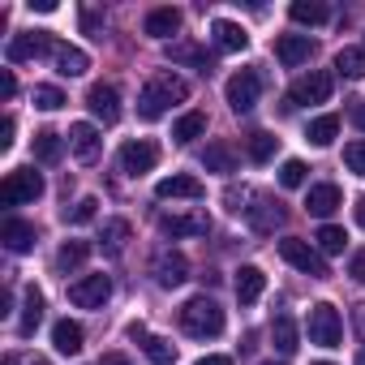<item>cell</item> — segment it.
<instances>
[{"instance_id":"cell-1","label":"cell","mask_w":365,"mask_h":365,"mask_svg":"<svg viewBox=\"0 0 365 365\" xmlns=\"http://www.w3.org/2000/svg\"><path fill=\"white\" fill-rule=\"evenodd\" d=\"M180 99H190V82L185 78H176V73H155L146 86H142V95H138V116L142 120H159L172 103H180Z\"/></svg>"},{"instance_id":"cell-2","label":"cell","mask_w":365,"mask_h":365,"mask_svg":"<svg viewBox=\"0 0 365 365\" xmlns=\"http://www.w3.org/2000/svg\"><path fill=\"white\" fill-rule=\"evenodd\" d=\"M180 327H185V335H194V339H215L224 331V309L211 297H190L180 305Z\"/></svg>"},{"instance_id":"cell-3","label":"cell","mask_w":365,"mask_h":365,"mask_svg":"<svg viewBox=\"0 0 365 365\" xmlns=\"http://www.w3.org/2000/svg\"><path fill=\"white\" fill-rule=\"evenodd\" d=\"M331 91H335V78H331L327 69H309L305 78H297V82L288 86V103H284V108H305V103H327V99H331Z\"/></svg>"},{"instance_id":"cell-4","label":"cell","mask_w":365,"mask_h":365,"mask_svg":"<svg viewBox=\"0 0 365 365\" xmlns=\"http://www.w3.org/2000/svg\"><path fill=\"white\" fill-rule=\"evenodd\" d=\"M279 258L288 262V267H297L301 275H314V279H327L331 271H327V258L309 245V241H301V237H284L279 241Z\"/></svg>"},{"instance_id":"cell-5","label":"cell","mask_w":365,"mask_h":365,"mask_svg":"<svg viewBox=\"0 0 365 365\" xmlns=\"http://www.w3.org/2000/svg\"><path fill=\"white\" fill-rule=\"evenodd\" d=\"M43 194V176L35 168H14L5 176V185H0V202L5 207H22V202H35Z\"/></svg>"},{"instance_id":"cell-6","label":"cell","mask_w":365,"mask_h":365,"mask_svg":"<svg viewBox=\"0 0 365 365\" xmlns=\"http://www.w3.org/2000/svg\"><path fill=\"white\" fill-rule=\"evenodd\" d=\"M339 335H344V322H339V309L318 301L309 309V344L318 348H339Z\"/></svg>"},{"instance_id":"cell-7","label":"cell","mask_w":365,"mask_h":365,"mask_svg":"<svg viewBox=\"0 0 365 365\" xmlns=\"http://www.w3.org/2000/svg\"><path fill=\"white\" fill-rule=\"evenodd\" d=\"M52 48H56V39H52L48 31H22V35H14V39H9L5 56H9V65H26V61L52 56Z\"/></svg>"},{"instance_id":"cell-8","label":"cell","mask_w":365,"mask_h":365,"mask_svg":"<svg viewBox=\"0 0 365 365\" xmlns=\"http://www.w3.org/2000/svg\"><path fill=\"white\" fill-rule=\"evenodd\" d=\"M224 95H228L232 112H254V103H258V95H262V78H258V69H241V73H232L228 86H224Z\"/></svg>"},{"instance_id":"cell-9","label":"cell","mask_w":365,"mask_h":365,"mask_svg":"<svg viewBox=\"0 0 365 365\" xmlns=\"http://www.w3.org/2000/svg\"><path fill=\"white\" fill-rule=\"evenodd\" d=\"M150 275L159 279V288H180L190 279V258L176 254V250H159L155 262H150Z\"/></svg>"},{"instance_id":"cell-10","label":"cell","mask_w":365,"mask_h":365,"mask_svg":"<svg viewBox=\"0 0 365 365\" xmlns=\"http://www.w3.org/2000/svg\"><path fill=\"white\" fill-rule=\"evenodd\" d=\"M120 172L125 176H142V172H150L155 163H159V146L150 142V138H138V142H125L120 146Z\"/></svg>"},{"instance_id":"cell-11","label":"cell","mask_w":365,"mask_h":365,"mask_svg":"<svg viewBox=\"0 0 365 365\" xmlns=\"http://www.w3.org/2000/svg\"><path fill=\"white\" fill-rule=\"evenodd\" d=\"M112 297V279L108 275H82L78 284H69V301L78 309H99Z\"/></svg>"},{"instance_id":"cell-12","label":"cell","mask_w":365,"mask_h":365,"mask_svg":"<svg viewBox=\"0 0 365 365\" xmlns=\"http://www.w3.org/2000/svg\"><path fill=\"white\" fill-rule=\"evenodd\" d=\"M245 220H250V228L254 232H275V228H284V220H288V211H284V202H275V198H254V207L245 211Z\"/></svg>"},{"instance_id":"cell-13","label":"cell","mask_w":365,"mask_h":365,"mask_svg":"<svg viewBox=\"0 0 365 365\" xmlns=\"http://www.w3.org/2000/svg\"><path fill=\"white\" fill-rule=\"evenodd\" d=\"M86 103H91V112H95L103 125H116V120H120V95H116L112 82H95V86L86 91Z\"/></svg>"},{"instance_id":"cell-14","label":"cell","mask_w":365,"mask_h":365,"mask_svg":"<svg viewBox=\"0 0 365 365\" xmlns=\"http://www.w3.org/2000/svg\"><path fill=\"white\" fill-rule=\"evenodd\" d=\"M207 190H202V180L198 176H185V172H176V176H163L159 185H155V198H185V202H198Z\"/></svg>"},{"instance_id":"cell-15","label":"cell","mask_w":365,"mask_h":365,"mask_svg":"<svg viewBox=\"0 0 365 365\" xmlns=\"http://www.w3.org/2000/svg\"><path fill=\"white\" fill-rule=\"evenodd\" d=\"M309 56H314L309 35H279V39H275V61H279L284 69H297V65H305Z\"/></svg>"},{"instance_id":"cell-16","label":"cell","mask_w":365,"mask_h":365,"mask_svg":"<svg viewBox=\"0 0 365 365\" xmlns=\"http://www.w3.org/2000/svg\"><path fill=\"white\" fill-rule=\"evenodd\" d=\"M0 241H5V250L9 254H31L35 250V241H39V232H35V224H26V220H5V228H0Z\"/></svg>"},{"instance_id":"cell-17","label":"cell","mask_w":365,"mask_h":365,"mask_svg":"<svg viewBox=\"0 0 365 365\" xmlns=\"http://www.w3.org/2000/svg\"><path fill=\"white\" fill-rule=\"evenodd\" d=\"M129 339H138V344H142V352L150 356V365H172V361H176V348H172L168 339L150 335L142 322H133V327H129Z\"/></svg>"},{"instance_id":"cell-18","label":"cell","mask_w":365,"mask_h":365,"mask_svg":"<svg viewBox=\"0 0 365 365\" xmlns=\"http://www.w3.org/2000/svg\"><path fill=\"white\" fill-rule=\"evenodd\" d=\"M159 232L163 237H207L211 220L207 215H159Z\"/></svg>"},{"instance_id":"cell-19","label":"cell","mask_w":365,"mask_h":365,"mask_svg":"<svg viewBox=\"0 0 365 365\" xmlns=\"http://www.w3.org/2000/svg\"><path fill=\"white\" fill-rule=\"evenodd\" d=\"M52 65H56L61 78H82V73L91 69V56H86L82 48H73V43H56V48H52Z\"/></svg>"},{"instance_id":"cell-20","label":"cell","mask_w":365,"mask_h":365,"mask_svg":"<svg viewBox=\"0 0 365 365\" xmlns=\"http://www.w3.org/2000/svg\"><path fill=\"white\" fill-rule=\"evenodd\" d=\"M69 146H73V155H78L82 163H95V159H99V146H103V138H99V129H95V125L78 120V125L69 129Z\"/></svg>"},{"instance_id":"cell-21","label":"cell","mask_w":365,"mask_h":365,"mask_svg":"<svg viewBox=\"0 0 365 365\" xmlns=\"http://www.w3.org/2000/svg\"><path fill=\"white\" fill-rule=\"evenodd\" d=\"M142 31H146L150 39H168V35H176V31H180V9H172V5L150 9L146 22H142Z\"/></svg>"},{"instance_id":"cell-22","label":"cell","mask_w":365,"mask_h":365,"mask_svg":"<svg viewBox=\"0 0 365 365\" xmlns=\"http://www.w3.org/2000/svg\"><path fill=\"white\" fill-rule=\"evenodd\" d=\"M339 202H344V194H339V185H309V194H305V211L309 215H331V211H339Z\"/></svg>"},{"instance_id":"cell-23","label":"cell","mask_w":365,"mask_h":365,"mask_svg":"<svg viewBox=\"0 0 365 365\" xmlns=\"http://www.w3.org/2000/svg\"><path fill=\"white\" fill-rule=\"evenodd\" d=\"M52 344H56V352H65V356H78V352H82V344H86V331H82L78 322L61 318V322L52 327Z\"/></svg>"},{"instance_id":"cell-24","label":"cell","mask_w":365,"mask_h":365,"mask_svg":"<svg viewBox=\"0 0 365 365\" xmlns=\"http://www.w3.org/2000/svg\"><path fill=\"white\" fill-rule=\"evenodd\" d=\"M202 168H207V172H220V176H232V172H237V150H232L228 142H211V146L202 150Z\"/></svg>"},{"instance_id":"cell-25","label":"cell","mask_w":365,"mask_h":365,"mask_svg":"<svg viewBox=\"0 0 365 365\" xmlns=\"http://www.w3.org/2000/svg\"><path fill=\"white\" fill-rule=\"evenodd\" d=\"M39 322H43V292H39V288H26V297H22V322H18V335H22V339H31Z\"/></svg>"},{"instance_id":"cell-26","label":"cell","mask_w":365,"mask_h":365,"mask_svg":"<svg viewBox=\"0 0 365 365\" xmlns=\"http://www.w3.org/2000/svg\"><path fill=\"white\" fill-rule=\"evenodd\" d=\"M211 35H215V48H220V52H245V43H250V35H245L237 22H228V18H220V22L211 26Z\"/></svg>"},{"instance_id":"cell-27","label":"cell","mask_w":365,"mask_h":365,"mask_svg":"<svg viewBox=\"0 0 365 365\" xmlns=\"http://www.w3.org/2000/svg\"><path fill=\"white\" fill-rule=\"evenodd\" d=\"M129 237H133L129 220H108V224H103V232H99V250H103V254H125Z\"/></svg>"},{"instance_id":"cell-28","label":"cell","mask_w":365,"mask_h":365,"mask_svg":"<svg viewBox=\"0 0 365 365\" xmlns=\"http://www.w3.org/2000/svg\"><path fill=\"white\" fill-rule=\"evenodd\" d=\"M262 288H267V275H262L258 267H241V271H237V301H241V305H254V301L262 297Z\"/></svg>"},{"instance_id":"cell-29","label":"cell","mask_w":365,"mask_h":365,"mask_svg":"<svg viewBox=\"0 0 365 365\" xmlns=\"http://www.w3.org/2000/svg\"><path fill=\"white\" fill-rule=\"evenodd\" d=\"M207 133V112H185L176 125H172V138L180 142V146H190L194 138H202Z\"/></svg>"},{"instance_id":"cell-30","label":"cell","mask_w":365,"mask_h":365,"mask_svg":"<svg viewBox=\"0 0 365 365\" xmlns=\"http://www.w3.org/2000/svg\"><path fill=\"white\" fill-rule=\"evenodd\" d=\"M86 258H91V245H86V241H65V245L56 250V271L69 275V271H78Z\"/></svg>"},{"instance_id":"cell-31","label":"cell","mask_w":365,"mask_h":365,"mask_svg":"<svg viewBox=\"0 0 365 365\" xmlns=\"http://www.w3.org/2000/svg\"><path fill=\"white\" fill-rule=\"evenodd\" d=\"M271 339H275V348H279L284 356H292V352L301 348V335H297V322H292L288 314H279V318H275V327H271Z\"/></svg>"},{"instance_id":"cell-32","label":"cell","mask_w":365,"mask_h":365,"mask_svg":"<svg viewBox=\"0 0 365 365\" xmlns=\"http://www.w3.org/2000/svg\"><path fill=\"white\" fill-rule=\"evenodd\" d=\"M292 22H301V26H318V22H327L331 18V9L327 5H318V0H292Z\"/></svg>"},{"instance_id":"cell-33","label":"cell","mask_w":365,"mask_h":365,"mask_svg":"<svg viewBox=\"0 0 365 365\" xmlns=\"http://www.w3.org/2000/svg\"><path fill=\"white\" fill-rule=\"evenodd\" d=\"M305 138H309L314 146H331V142L339 138V116L331 112V116H318V120H309V129H305Z\"/></svg>"},{"instance_id":"cell-34","label":"cell","mask_w":365,"mask_h":365,"mask_svg":"<svg viewBox=\"0 0 365 365\" xmlns=\"http://www.w3.org/2000/svg\"><path fill=\"white\" fill-rule=\"evenodd\" d=\"M65 155V142H61V133H52V129H39L35 133V159L39 163H56Z\"/></svg>"},{"instance_id":"cell-35","label":"cell","mask_w":365,"mask_h":365,"mask_svg":"<svg viewBox=\"0 0 365 365\" xmlns=\"http://www.w3.org/2000/svg\"><path fill=\"white\" fill-rule=\"evenodd\" d=\"M168 61H185V65H198V73H211V69H215V61H211L202 48H194V43H176V48H168Z\"/></svg>"},{"instance_id":"cell-36","label":"cell","mask_w":365,"mask_h":365,"mask_svg":"<svg viewBox=\"0 0 365 365\" xmlns=\"http://www.w3.org/2000/svg\"><path fill=\"white\" fill-rule=\"evenodd\" d=\"M275 146H279V138H271L267 129H254V133L245 138V150H250V159H254V163H267V159L275 155Z\"/></svg>"},{"instance_id":"cell-37","label":"cell","mask_w":365,"mask_h":365,"mask_svg":"<svg viewBox=\"0 0 365 365\" xmlns=\"http://www.w3.org/2000/svg\"><path fill=\"white\" fill-rule=\"evenodd\" d=\"M335 69L344 78H365V48H339L335 52Z\"/></svg>"},{"instance_id":"cell-38","label":"cell","mask_w":365,"mask_h":365,"mask_svg":"<svg viewBox=\"0 0 365 365\" xmlns=\"http://www.w3.org/2000/svg\"><path fill=\"white\" fill-rule=\"evenodd\" d=\"M344 245H348V232L344 228H335V224H322L318 228V250L322 254H344Z\"/></svg>"},{"instance_id":"cell-39","label":"cell","mask_w":365,"mask_h":365,"mask_svg":"<svg viewBox=\"0 0 365 365\" xmlns=\"http://www.w3.org/2000/svg\"><path fill=\"white\" fill-rule=\"evenodd\" d=\"M305 172H309V168H305L301 159H288V163L279 168V185H284V190H301V185H305Z\"/></svg>"},{"instance_id":"cell-40","label":"cell","mask_w":365,"mask_h":365,"mask_svg":"<svg viewBox=\"0 0 365 365\" xmlns=\"http://www.w3.org/2000/svg\"><path fill=\"white\" fill-rule=\"evenodd\" d=\"M35 108H43V112L65 108V91L61 86H35Z\"/></svg>"},{"instance_id":"cell-41","label":"cell","mask_w":365,"mask_h":365,"mask_svg":"<svg viewBox=\"0 0 365 365\" xmlns=\"http://www.w3.org/2000/svg\"><path fill=\"white\" fill-rule=\"evenodd\" d=\"M344 163H348V172L365 176V138H356V142L344 146Z\"/></svg>"},{"instance_id":"cell-42","label":"cell","mask_w":365,"mask_h":365,"mask_svg":"<svg viewBox=\"0 0 365 365\" xmlns=\"http://www.w3.org/2000/svg\"><path fill=\"white\" fill-rule=\"evenodd\" d=\"M95 207H99V198H82V202H73V211H65V220L69 224H91L95 220Z\"/></svg>"},{"instance_id":"cell-43","label":"cell","mask_w":365,"mask_h":365,"mask_svg":"<svg viewBox=\"0 0 365 365\" xmlns=\"http://www.w3.org/2000/svg\"><path fill=\"white\" fill-rule=\"evenodd\" d=\"M82 31L95 35V39H103V14L99 9H82Z\"/></svg>"},{"instance_id":"cell-44","label":"cell","mask_w":365,"mask_h":365,"mask_svg":"<svg viewBox=\"0 0 365 365\" xmlns=\"http://www.w3.org/2000/svg\"><path fill=\"white\" fill-rule=\"evenodd\" d=\"M224 202H228V211H232V215H241V211H250L245 202H254V194H250V190H228V198H224Z\"/></svg>"},{"instance_id":"cell-45","label":"cell","mask_w":365,"mask_h":365,"mask_svg":"<svg viewBox=\"0 0 365 365\" xmlns=\"http://www.w3.org/2000/svg\"><path fill=\"white\" fill-rule=\"evenodd\" d=\"M14 129H18V120L5 116V125H0V150H9V146H14Z\"/></svg>"},{"instance_id":"cell-46","label":"cell","mask_w":365,"mask_h":365,"mask_svg":"<svg viewBox=\"0 0 365 365\" xmlns=\"http://www.w3.org/2000/svg\"><path fill=\"white\" fill-rule=\"evenodd\" d=\"M348 275L365 284V250H356V254H352V262H348Z\"/></svg>"},{"instance_id":"cell-47","label":"cell","mask_w":365,"mask_h":365,"mask_svg":"<svg viewBox=\"0 0 365 365\" xmlns=\"http://www.w3.org/2000/svg\"><path fill=\"white\" fill-rule=\"evenodd\" d=\"M0 95H5V99H14V95H18V82H14V69H5V73H0Z\"/></svg>"},{"instance_id":"cell-48","label":"cell","mask_w":365,"mask_h":365,"mask_svg":"<svg viewBox=\"0 0 365 365\" xmlns=\"http://www.w3.org/2000/svg\"><path fill=\"white\" fill-rule=\"evenodd\" d=\"M352 327H356V335L365 339V301H361V305H352Z\"/></svg>"},{"instance_id":"cell-49","label":"cell","mask_w":365,"mask_h":365,"mask_svg":"<svg viewBox=\"0 0 365 365\" xmlns=\"http://www.w3.org/2000/svg\"><path fill=\"white\" fill-rule=\"evenodd\" d=\"M348 116H352V125H356V129H361V133H365V99H356V103H352V112H348Z\"/></svg>"},{"instance_id":"cell-50","label":"cell","mask_w":365,"mask_h":365,"mask_svg":"<svg viewBox=\"0 0 365 365\" xmlns=\"http://www.w3.org/2000/svg\"><path fill=\"white\" fill-rule=\"evenodd\" d=\"M5 365H52L48 356H5Z\"/></svg>"},{"instance_id":"cell-51","label":"cell","mask_w":365,"mask_h":365,"mask_svg":"<svg viewBox=\"0 0 365 365\" xmlns=\"http://www.w3.org/2000/svg\"><path fill=\"white\" fill-rule=\"evenodd\" d=\"M99 365H129V356H120V352H103Z\"/></svg>"},{"instance_id":"cell-52","label":"cell","mask_w":365,"mask_h":365,"mask_svg":"<svg viewBox=\"0 0 365 365\" xmlns=\"http://www.w3.org/2000/svg\"><path fill=\"white\" fill-rule=\"evenodd\" d=\"M31 9H39V14H56V0H31Z\"/></svg>"},{"instance_id":"cell-53","label":"cell","mask_w":365,"mask_h":365,"mask_svg":"<svg viewBox=\"0 0 365 365\" xmlns=\"http://www.w3.org/2000/svg\"><path fill=\"white\" fill-rule=\"evenodd\" d=\"M198 365H232V356H202Z\"/></svg>"},{"instance_id":"cell-54","label":"cell","mask_w":365,"mask_h":365,"mask_svg":"<svg viewBox=\"0 0 365 365\" xmlns=\"http://www.w3.org/2000/svg\"><path fill=\"white\" fill-rule=\"evenodd\" d=\"M352 215H356V224L365 228V198H356V207H352Z\"/></svg>"},{"instance_id":"cell-55","label":"cell","mask_w":365,"mask_h":365,"mask_svg":"<svg viewBox=\"0 0 365 365\" xmlns=\"http://www.w3.org/2000/svg\"><path fill=\"white\" fill-rule=\"evenodd\" d=\"M356 365H365V348H361V352H356Z\"/></svg>"},{"instance_id":"cell-56","label":"cell","mask_w":365,"mask_h":365,"mask_svg":"<svg viewBox=\"0 0 365 365\" xmlns=\"http://www.w3.org/2000/svg\"><path fill=\"white\" fill-rule=\"evenodd\" d=\"M318 365H331V361H318Z\"/></svg>"},{"instance_id":"cell-57","label":"cell","mask_w":365,"mask_h":365,"mask_svg":"<svg viewBox=\"0 0 365 365\" xmlns=\"http://www.w3.org/2000/svg\"><path fill=\"white\" fill-rule=\"evenodd\" d=\"M267 365H275V361H267Z\"/></svg>"}]
</instances>
